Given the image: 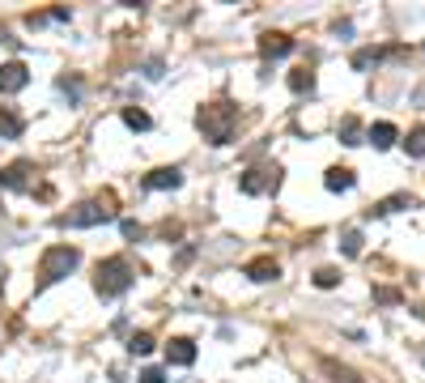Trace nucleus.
<instances>
[{
  "label": "nucleus",
  "mask_w": 425,
  "mask_h": 383,
  "mask_svg": "<svg viewBox=\"0 0 425 383\" xmlns=\"http://www.w3.org/2000/svg\"><path fill=\"white\" fill-rule=\"evenodd\" d=\"M196 124H200V132H205L209 145H230L234 128H238V107L234 102H209V107H200Z\"/></svg>",
  "instance_id": "1"
},
{
  "label": "nucleus",
  "mask_w": 425,
  "mask_h": 383,
  "mask_svg": "<svg viewBox=\"0 0 425 383\" xmlns=\"http://www.w3.org/2000/svg\"><path fill=\"white\" fill-rule=\"evenodd\" d=\"M132 264L123 260V255H111V260H103L98 264V273H94V290L103 294V298H119V294H128L132 290Z\"/></svg>",
  "instance_id": "2"
},
{
  "label": "nucleus",
  "mask_w": 425,
  "mask_h": 383,
  "mask_svg": "<svg viewBox=\"0 0 425 383\" xmlns=\"http://www.w3.org/2000/svg\"><path fill=\"white\" fill-rule=\"evenodd\" d=\"M77 264H81V251L77 247H68V243L47 247L43 251V264H39V286H56V281H64Z\"/></svg>",
  "instance_id": "3"
},
{
  "label": "nucleus",
  "mask_w": 425,
  "mask_h": 383,
  "mask_svg": "<svg viewBox=\"0 0 425 383\" xmlns=\"http://www.w3.org/2000/svg\"><path fill=\"white\" fill-rule=\"evenodd\" d=\"M103 222H115L111 196H103V200H85V204H77V209H68V213L60 217V226H72V230H81V226H103Z\"/></svg>",
  "instance_id": "4"
},
{
  "label": "nucleus",
  "mask_w": 425,
  "mask_h": 383,
  "mask_svg": "<svg viewBox=\"0 0 425 383\" xmlns=\"http://www.w3.org/2000/svg\"><path fill=\"white\" fill-rule=\"evenodd\" d=\"M277 184H281V166H251L242 179H238V188L247 192V196H260V192H277Z\"/></svg>",
  "instance_id": "5"
},
{
  "label": "nucleus",
  "mask_w": 425,
  "mask_h": 383,
  "mask_svg": "<svg viewBox=\"0 0 425 383\" xmlns=\"http://www.w3.org/2000/svg\"><path fill=\"white\" fill-rule=\"evenodd\" d=\"M26 81H30V68L21 64V60L0 64V94H17V90H26Z\"/></svg>",
  "instance_id": "6"
},
{
  "label": "nucleus",
  "mask_w": 425,
  "mask_h": 383,
  "mask_svg": "<svg viewBox=\"0 0 425 383\" xmlns=\"http://www.w3.org/2000/svg\"><path fill=\"white\" fill-rule=\"evenodd\" d=\"M30 175H34V166H30V162H13V166H5V170H0V188L26 192V188H30Z\"/></svg>",
  "instance_id": "7"
},
{
  "label": "nucleus",
  "mask_w": 425,
  "mask_h": 383,
  "mask_svg": "<svg viewBox=\"0 0 425 383\" xmlns=\"http://www.w3.org/2000/svg\"><path fill=\"white\" fill-rule=\"evenodd\" d=\"M166 362H170V366H191V362H196V341L174 337V341L166 345Z\"/></svg>",
  "instance_id": "8"
},
{
  "label": "nucleus",
  "mask_w": 425,
  "mask_h": 383,
  "mask_svg": "<svg viewBox=\"0 0 425 383\" xmlns=\"http://www.w3.org/2000/svg\"><path fill=\"white\" fill-rule=\"evenodd\" d=\"M179 184H183V170H179V166H158V170L145 175V188H154V192H162V188H179Z\"/></svg>",
  "instance_id": "9"
},
{
  "label": "nucleus",
  "mask_w": 425,
  "mask_h": 383,
  "mask_svg": "<svg viewBox=\"0 0 425 383\" xmlns=\"http://www.w3.org/2000/svg\"><path fill=\"white\" fill-rule=\"evenodd\" d=\"M293 51V39H285V35H264L260 39V56L264 60H281V56H289Z\"/></svg>",
  "instance_id": "10"
},
{
  "label": "nucleus",
  "mask_w": 425,
  "mask_h": 383,
  "mask_svg": "<svg viewBox=\"0 0 425 383\" xmlns=\"http://www.w3.org/2000/svg\"><path fill=\"white\" fill-rule=\"evenodd\" d=\"M247 277H251V281H277V277H281V264L272 260V255H260V260L247 264Z\"/></svg>",
  "instance_id": "11"
},
{
  "label": "nucleus",
  "mask_w": 425,
  "mask_h": 383,
  "mask_svg": "<svg viewBox=\"0 0 425 383\" xmlns=\"http://www.w3.org/2000/svg\"><path fill=\"white\" fill-rule=\"evenodd\" d=\"M323 188H328V192H349V188H353V170L332 166L328 175H323Z\"/></svg>",
  "instance_id": "12"
},
{
  "label": "nucleus",
  "mask_w": 425,
  "mask_h": 383,
  "mask_svg": "<svg viewBox=\"0 0 425 383\" xmlns=\"http://www.w3.org/2000/svg\"><path fill=\"white\" fill-rule=\"evenodd\" d=\"M21 128H26V124H21V115H17V111L0 107V137H5V141H17V137H21Z\"/></svg>",
  "instance_id": "13"
},
{
  "label": "nucleus",
  "mask_w": 425,
  "mask_h": 383,
  "mask_svg": "<svg viewBox=\"0 0 425 383\" xmlns=\"http://www.w3.org/2000/svg\"><path fill=\"white\" fill-rule=\"evenodd\" d=\"M366 137H370V145H374V149H391L400 132H395V124H374Z\"/></svg>",
  "instance_id": "14"
},
{
  "label": "nucleus",
  "mask_w": 425,
  "mask_h": 383,
  "mask_svg": "<svg viewBox=\"0 0 425 383\" xmlns=\"http://www.w3.org/2000/svg\"><path fill=\"white\" fill-rule=\"evenodd\" d=\"M395 209H413V196L408 192H395V196H387V200H379L370 213H395Z\"/></svg>",
  "instance_id": "15"
},
{
  "label": "nucleus",
  "mask_w": 425,
  "mask_h": 383,
  "mask_svg": "<svg viewBox=\"0 0 425 383\" xmlns=\"http://www.w3.org/2000/svg\"><path fill=\"white\" fill-rule=\"evenodd\" d=\"M323 371L332 375V383H362V379H357V371H349V366H340L336 357H323Z\"/></svg>",
  "instance_id": "16"
},
{
  "label": "nucleus",
  "mask_w": 425,
  "mask_h": 383,
  "mask_svg": "<svg viewBox=\"0 0 425 383\" xmlns=\"http://www.w3.org/2000/svg\"><path fill=\"white\" fill-rule=\"evenodd\" d=\"M340 141H344V145H362V124H357L353 115L340 119Z\"/></svg>",
  "instance_id": "17"
},
{
  "label": "nucleus",
  "mask_w": 425,
  "mask_h": 383,
  "mask_svg": "<svg viewBox=\"0 0 425 383\" xmlns=\"http://www.w3.org/2000/svg\"><path fill=\"white\" fill-rule=\"evenodd\" d=\"M289 90H293V94H311V90H315V77H311L307 68L289 72Z\"/></svg>",
  "instance_id": "18"
},
{
  "label": "nucleus",
  "mask_w": 425,
  "mask_h": 383,
  "mask_svg": "<svg viewBox=\"0 0 425 383\" xmlns=\"http://www.w3.org/2000/svg\"><path fill=\"white\" fill-rule=\"evenodd\" d=\"M123 124H128V128H136V132H145V128L154 124V119H149L145 111H136V107H123Z\"/></svg>",
  "instance_id": "19"
},
{
  "label": "nucleus",
  "mask_w": 425,
  "mask_h": 383,
  "mask_svg": "<svg viewBox=\"0 0 425 383\" xmlns=\"http://www.w3.org/2000/svg\"><path fill=\"white\" fill-rule=\"evenodd\" d=\"M404 149L413 153V158H425V128H413L408 141H404Z\"/></svg>",
  "instance_id": "20"
},
{
  "label": "nucleus",
  "mask_w": 425,
  "mask_h": 383,
  "mask_svg": "<svg viewBox=\"0 0 425 383\" xmlns=\"http://www.w3.org/2000/svg\"><path fill=\"white\" fill-rule=\"evenodd\" d=\"M340 251L344 255H362V235H357V230H344V235H340Z\"/></svg>",
  "instance_id": "21"
},
{
  "label": "nucleus",
  "mask_w": 425,
  "mask_h": 383,
  "mask_svg": "<svg viewBox=\"0 0 425 383\" xmlns=\"http://www.w3.org/2000/svg\"><path fill=\"white\" fill-rule=\"evenodd\" d=\"M128 349H132V353H141V357H145V353H154V337H149V332H132Z\"/></svg>",
  "instance_id": "22"
},
{
  "label": "nucleus",
  "mask_w": 425,
  "mask_h": 383,
  "mask_svg": "<svg viewBox=\"0 0 425 383\" xmlns=\"http://www.w3.org/2000/svg\"><path fill=\"white\" fill-rule=\"evenodd\" d=\"M315 286H319V290H336V286H340V273H336V268H319V273H315Z\"/></svg>",
  "instance_id": "23"
},
{
  "label": "nucleus",
  "mask_w": 425,
  "mask_h": 383,
  "mask_svg": "<svg viewBox=\"0 0 425 383\" xmlns=\"http://www.w3.org/2000/svg\"><path fill=\"white\" fill-rule=\"evenodd\" d=\"M374 60H379V51H374V47H366V51H357V56H353V68H370Z\"/></svg>",
  "instance_id": "24"
},
{
  "label": "nucleus",
  "mask_w": 425,
  "mask_h": 383,
  "mask_svg": "<svg viewBox=\"0 0 425 383\" xmlns=\"http://www.w3.org/2000/svg\"><path fill=\"white\" fill-rule=\"evenodd\" d=\"M141 383H166V371H158V366H149V371H141Z\"/></svg>",
  "instance_id": "25"
},
{
  "label": "nucleus",
  "mask_w": 425,
  "mask_h": 383,
  "mask_svg": "<svg viewBox=\"0 0 425 383\" xmlns=\"http://www.w3.org/2000/svg\"><path fill=\"white\" fill-rule=\"evenodd\" d=\"M374 298H379V302H400V290H387V286H379V290H374Z\"/></svg>",
  "instance_id": "26"
},
{
  "label": "nucleus",
  "mask_w": 425,
  "mask_h": 383,
  "mask_svg": "<svg viewBox=\"0 0 425 383\" xmlns=\"http://www.w3.org/2000/svg\"><path fill=\"white\" fill-rule=\"evenodd\" d=\"M60 94H68V98H81V81H68V77H64V81H60Z\"/></svg>",
  "instance_id": "27"
},
{
  "label": "nucleus",
  "mask_w": 425,
  "mask_h": 383,
  "mask_svg": "<svg viewBox=\"0 0 425 383\" xmlns=\"http://www.w3.org/2000/svg\"><path fill=\"white\" fill-rule=\"evenodd\" d=\"M119 230H123V239H141V235H145L136 222H119Z\"/></svg>",
  "instance_id": "28"
}]
</instances>
